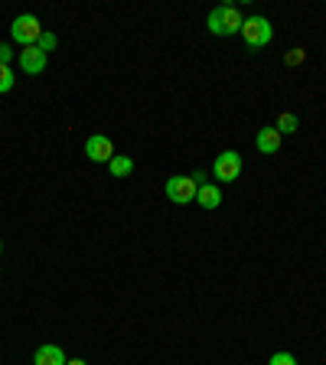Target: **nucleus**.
Here are the masks:
<instances>
[{"mask_svg":"<svg viewBox=\"0 0 326 365\" xmlns=\"http://www.w3.org/2000/svg\"><path fill=\"white\" fill-rule=\"evenodd\" d=\"M36 365H66L68 356L59 349V346H53V342H43L36 349V359H33Z\"/></svg>","mask_w":326,"mask_h":365,"instance_id":"obj_9","label":"nucleus"},{"mask_svg":"<svg viewBox=\"0 0 326 365\" xmlns=\"http://www.w3.org/2000/svg\"><path fill=\"white\" fill-rule=\"evenodd\" d=\"M196 202L203 205V209H219L222 205V190L215 186V182H203L196 192Z\"/></svg>","mask_w":326,"mask_h":365,"instance_id":"obj_10","label":"nucleus"},{"mask_svg":"<svg viewBox=\"0 0 326 365\" xmlns=\"http://www.w3.org/2000/svg\"><path fill=\"white\" fill-rule=\"evenodd\" d=\"M108 170H111V176H118V180H124V176H131V173H134V160H131V157H118V153H114V157H111V163H108Z\"/></svg>","mask_w":326,"mask_h":365,"instance_id":"obj_11","label":"nucleus"},{"mask_svg":"<svg viewBox=\"0 0 326 365\" xmlns=\"http://www.w3.org/2000/svg\"><path fill=\"white\" fill-rule=\"evenodd\" d=\"M0 251H4V242H0Z\"/></svg>","mask_w":326,"mask_h":365,"instance_id":"obj_19","label":"nucleus"},{"mask_svg":"<svg viewBox=\"0 0 326 365\" xmlns=\"http://www.w3.org/2000/svg\"><path fill=\"white\" fill-rule=\"evenodd\" d=\"M242 10L232 7V4H222V7L209 10V16H205V26H209L213 36H235V33H242Z\"/></svg>","mask_w":326,"mask_h":365,"instance_id":"obj_1","label":"nucleus"},{"mask_svg":"<svg viewBox=\"0 0 326 365\" xmlns=\"http://www.w3.org/2000/svg\"><path fill=\"white\" fill-rule=\"evenodd\" d=\"M66 365H88V362H85V359H68Z\"/></svg>","mask_w":326,"mask_h":365,"instance_id":"obj_18","label":"nucleus"},{"mask_svg":"<svg viewBox=\"0 0 326 365\" xmlns=\"http://www.w3.org/2000/svg\"><path fill=\"white\" fill-rule=\"evenodd\" d=\"M56 46H59V39H56V33H46V30H43V36H39V43H36V49H39V53H46V56H49V53H53V49H56Z\"/></svg>","mask_w":326,"mask_h":365,"instance_id":"obj_14","label":"nucleus"},{"mask_svg":"<svg viewBox=\"0 0 326 365\" xmlns=\"http://www.w3.org/2000/svg\"><path fill=\"white\" fill-rule=\"evenodd\" d=\"M163 192H167L170 202L190 205V202H196L199 186H196V180H193V176H170V180L163 182Z\"/></svg>","mask_w":326,"mask_h":365,"instance_id":"obj_4","label":"nucleus"},{"mask_svg":"<svg viewBox=\"0 0 326 365\" xmlns=\"http://www.w3.org/2000/svg\"><path fill=\"white\" fill-rule=\"evenodd\" d=\"M297 62H304V49H290L287 53V66H297Z\"/></svg>","mask_w":326,"mask_h":365,"instance_id":"obj_17","label":"nucleus"},{"mask_svg":"<svg viewBox=\"0 0 326 365\" xmlns=\"http://www.w3.org/2000/svg\"><path fill=\"white\" fill-rule=\"evenodd\" d=\"M255 147H258V153H265V157H271V153L281 150V134L274 128H261L258 137H255Z\"/></svg>","mask_w":326,"mask_h":365,"instance_id":"obj_8","label":"nucleus"},{"mask_svg":"<svg viewBox=\"0 0 326 365\" xmlns=\"http://www.w3.org/2000/svg\"><path fill=\"white\" fill-rule=\"evenodd\" d=\"M300 128V118H297V114H290V111H284L281 118H277V124H274V130H277V134H294V130Z\"/></svg>","mask_w":326,"mask_h":365,"instance_id":"obj_12","label":"nucleus"},{"mask_svg":"<svg viewBox=\"0 0 326 365\" xmlns=\"http://www.w3.org/2000/svg\"><path fill=\"white\" fill-rule=\"evenodd\" d=\"M242 39H245V46H248V49H265V46L274 39L271 20H268V16H245Z\"/></svg>","mask_w":326,"mask_h":365,"instance_id":"obj_2","label":"nucleus"},{"mask_svg":"<svg viewBox=\"0 0 326 365\" xmlns=\"http://www.w3.org/2000/svg\"><path fill=\"white\" fill-rule=\"evenodd\" d=\"M268 365H297V359L290 356V352H274V356L268 359Z\"/></svg>","mask_w":326,"mask_h":365,"instance_id":"obj_15","label":"nucleus"},{"mask_svg":"<svg viewBox=\"0 0 326 365\" xmlns=\"http://www.w3.org/2000/svg\"><path fill=\"white\" fill-rule=\"evenodd\" d=\"M16 59H20V68L26 72V76H39V72L46 68V59H49V56L39 53L36 46H30V49H23V53H16Z\"/></svg>","mask_w":326,"mask_h":365,"instance_id":"obj_7","label":"nucleus"},{"mask_svg":"<svg viewBox=\"0 0 326 365\" xmlns=\"http://www.w3.org/2000/svg\"><path fill=\"white\" fill-rule=\"evenodd\" d=\"M16 85V76H14V68L10 66H0V95H7L10 88Z\"/></svg>","mask_w":326,"mask_h":365,"instance_id":"obj_13","label":"nucleus"},{"mask_svg":"<svg viewBox=\"0 0 326 365\" xmlns=\"http://www.w3.org/2000/svg\"><path fill=\"white\" fill-rule=\"evenodd\" d=\"M213 176L219 182H235L242 176V153L238 150H225L215 157V167H213Z\"/></svg>","mask_w":326,"mask_h":365,"instance_id":"obj_5","label":"nucleus"},{"mask_svg":"<svg viewBox=\"0 0 326 365\" xmlns=\"http://www.w3.org/2000/svg\"><path fill=\"white\" fill-rule=\"evenodd\" d=\"M10 59H14V49L7 43H0V66H10Z\"/></svg>","mask_w":326,"mask_h":365,"instance_id":"obj_16","label":"nucleus"},{"mask_svg":"<svg viewBox=\"0 0 326 365\" xmlns=\"http://www.w3.org/2000/svg\"><path fill=\"white\" fill-rule=\"evenodd\" d=\"M39 36H43V23H39L33 14H23V16H16V20L10 23V39H14L16 46H23V49L36 46Z\"/></svg>","mask_w":326,"mask_h":365,"instance_id":"obj_3","label":"nucleus"},{"mask_svg":"<svg viewBox=\"0 0 326 365\" xmlns=\"http://www.w3.org/2000/svg\"><path fill=\"white\" fill-rule=\"evenodd\" d=\"M85 157H88L91 163H111V157H114L111 137H105V134H91L88 140H85Z\"/></svg>","mask_w":326,"mask_h":365,"instance_id":"obj_6","label":"nucleus"}]
</instances>
